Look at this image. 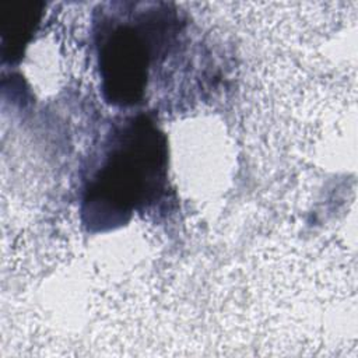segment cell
Segmentation results:
<instances>
[{"instance_id": "obj_1", "label": "cell", "mask_w": 358, "mask_h": 358, "mask_svg": "<svg viewBox=\"0 0 358 358\" xmlns=\"http://www.w3.org/2000/svg\"><path fill=\"white\" fill-rule=\"evenodd\" d=\"M116 150L110 161L105 166L102 175V189L92 190V194H101L102 201L117 213H127L129 207L134 206L144 197V192L154 190L157 176L162 169L164 161L162 147L159 144L157 131L145 124L137 122L127 130L126 144Z\"/></svg>"}, {"instance_id": "obj_2", "label": "cell", "mask_w": 358, "mask_h": 358, "mask_svg": "<svg viewBox=\"0 0 358 358\" xmlns=\"http://www.w3.org/2000/svg\"><path fill=\"white\" fill-rule=\"evenodd\" d=\"M105 90L115 102L131 103L140 96L148 67L145 42L130 27L113 31L101 53Z\"/></svg>"}]
</instances>
